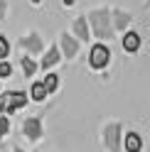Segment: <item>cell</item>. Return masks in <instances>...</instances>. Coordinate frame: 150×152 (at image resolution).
Returning a JSON list of instances; mask_svg holds the SVG:
<instances>
[{"label": "cell", "instance_id": "6", "mask_svg": "<svg viewBox=\"0 0 150 152\" xmlns=\"http://www.w3.org/2000/svg\"><path fill=\"white\" fill-rule=\"evenodd\" d=\"M17 44L25 49L27 56H37V54L44 52V39L40 37V32H27V34H22Z\"/></svg>", "mask_w": 150, "mask_h": 152}, {"label": "cell", "instance_id": "15", "mask_svg": "<svg viewBox=\"0 0 150 152\" xmlns=\"http://www.w3.org/2000/svg\"><path fill=\"white\" fill-rule=\"evenodd\" d=\"M42 86L47 88V93H54L59 88V76L54 71H44V79H42Z\"/></svg>", "mask_w": 150, "mask_h": 152}, {"label": "cell", "instance_id": "13", "mask_svg": "<svg viewBox=\"0 0 150 152\" xmlns=\"http://www.w3.org/2000/svg\"><path fill=\"white\" fill-rule=\"evenodd\" d=\"M20 69H22V76L25 79H32V76L37 74V69H40V66H37V61H35V56H22L20 59Z\"/></svg>", "mask_w": 150, "mask_h": 152}, {"label": "cell", "instance_id": "3", "mask_svg": "<svg viewBox=\"0 0 150 152\" xmlns=\"http://www.w3.org/2000/svg\"><path fill=\"white\" fill-rule=\"evenodd\" d=\"M101 142H104L106 152H123L121 142H123V125L118 120H108L101 128Z\"/></svg>", "mask_w": 150, "mask_h": 152}, {"label": "cell", "instance_id": "16", "mask_svg": "<svg viewBox=\"0 0 150 152\" xmlns=\"http://www.w3.org/2000/svg\"><path fill=\"white\" fill-rule=\"evenodd\" d=\"M10 56V42H7L5 34H0V61Z\"/></svg>", "mask_w": 150, "mask_h": 152}, {"label": "cell", "instance_id": "5", "mask_svg": "<svg viewBox=\"0 0 150 152\" xmlns=\"http://www.w3.org/2000/svg\"><path fill=\"white\" fill-rule=\"evenodd\" d=\"M22 137L27 142H40L44 137V125H42L40 115H30L22 120Z\"/></svg>", "mask_w": 150, "mask_h": 152}, {"label": "cell", "instance_id": "8", "mask_svg": "<svg viewBox=\"0 0 150 152\" xmlns=\"http://www.w3.org/2000/svg\"><path fill=\"white\" fill-rule=\"evenodd\" d=\"M62 61V54H59V47L57 44H52V47H47V49L42 52V59L37 61V66H40L42 71H49V69H54Z\"/></svg>", "mask_w": 150, "mask_h": 152}, {"label": "cell", "instance_id": "4", "mask_svg": "<svg viewBox=\"0 0 150 152\" xmlns=\"http://www.w3.org/2000/svg\"><path fill=\"white\" fill-rule=\"evenodd\" d=\"M108 64H111V47H108V42H96L89 49V66L93 71H104Z\"/></svg>", "mask_w": 150, "mask_h": 152}, {"label": "cell", "instance_id": "18", "mask_svg": "<svg viewBox=\"0 0 150 152\" xmlns=\"http://www.w3.org/2000/svg\"><path fill=\"white\" fill-rule=\"evenodd\" d=\"M10 76H12V64L7 61V59H3V61H0V81L10 79Z\"/></svg>", "mask_w": 150, "mask_h": 152}, {"label": "cell", "instance_id": "22", "mask_svg": "<svg viewBox=\"0 0 150 152\" xmlns=\"http://www.w3.org/2000/svg\"><path fill=\"white\" fill-rule=\"evenodd\" d=\"M32 3H35V5H40V0H32Z\"/></svg>", "mask_w": 150, "mask_h": 152}, {"label": "cell", "instance_id": "21", "mask_svg": "<svg viewBox=\"0 0 150 152\" xmlns=\"http://www.w3.org/2000/svg\"><path fill=\"white\" fill-rule=\"evenodd\" d=\"M64 5H74V0H64Z\"/></svg>", "mask_w": 150, "mask_h": 152}, {"label": "cell", "instance_id": "19", "mask_svg": "<svg viewBox=\"0 0 150 152\" xmlns=\"http://www.w3.org/2000/svg\"><path fill=\"white\" fill-rule=\"evenodd\" d=\"M7 20V0H0V22Z\"/></svg>", "mask_w": 150, "mask_h": 152}, {"label": "cell", "instance_id": "2", "mask_svg": "<svg viewBox=\"0 0 150 152\" xmlns=\"http://www.w3.org/2000/svg\"><path fill=\"white\" fill-rule=\"evenodd\" d=\"M27 103H30V96L25 91H0V115H15L17 110H22Z\"/></svg>", "mask_w": 150, "mask_h": 152}, {"label": "cell", "instance_id": "10", "mask_svg": "<svg viewBox=\"0 0 150 152\" xmlns=\"http://www.w3.org/2000/svg\"><path fill=\"white\" fill-rule=\"evenodd\" d=\"M121 47H123L126 54H135L140 49V34L133 32V30H126L123 37H121Z\"/></svg>", "mask_w": 150, "mask_h": 152}, {"label": "cell", "instance_id": "17", "mask_svg": "<svg viewBox=\"0 0 150 152\" xmlns=\"http://www.w3.org/2000/svg\"><path fill=\"white\" fill-rule=\"evenodd\" d=\"M7 135H10V118L0 115V140H5Z\"/></svg>", "mask_w": 150, "mask_h": 152}, {"label": "cell", "instance_id": "23", "mask_svg": "<svg viewBox=\"0 0 150 152\" xmlns=\"http://www.w3.org/2000/svg\"><path fill=\"white\" fill-rule=\"evenodd\" d=\"M145 5H148V7H150V0H145Z\"/></svg>", "mask_w": 150, "mask_h": 152}, {"label": "cell", "instance_id": "9", "mask_svg": "<svg viewBox=\"0 0 150 152\" xmlns=\"http://www.w3.org/2000/svg\"><path fill=\"white\" fill-rule=\"evenodd\" d=\"M121 150H126V152H143V137H140V132H135V130L123 132Z\"/></svg>", "mask_w": 150, "mask_h": 152}, {"label": "cell", "instance_id": "1", "mask_svg": "<svg viewBox=\"0 0 150 152\" xmlns=\"http://www.w3.org/2000/svg\"><path fill=\"white\" fill-rule=\"evenodd\" d=\"M89 22V30L96 34L99 42H111L116 37L113 25H111V10L108 7H96V10H89V15H84Z\"/></svg>", "mask_w": 150, "mask_h": 152}, {"label": "cell", "instance_id": "11", "mask_svg": "<svg viewBox=\"0 0 150 152\" xmlns=\"http://www.w3.org/2000/svg\"><path fill=\"white\" fill-rule=\"evenodd\" d=\"M71 37H76L79 42H89L91 30H89V22H86V17H84V15L71 22Z\"/></svg>", "mask_w": 150, "mask_h": 152}, {"label": "cell", "instance_id": "20", "mask_svg": "<svg viewBox=\"0 0 150 152\" xmlns=\"http://www.w3.org/2000/svg\"><path fill=\"white\" fill-rule=\"evenodd\" d=\"M12 152H25V150L22 147H12Z\"/></svg>", "mask_w": 150, "mask_h": 152}, {"label": "cell", "instance_id": "7", "mask_svg": "<svg viewBox=\"0 0 150 152\" xmlns=\"http://www.w3.org/2000/svg\"><path fill=\"white\" fill-rule=\"evenodd\" d=\"M79 39L76 37H71L69 32H64V34H59V54H62V59H67V61H71V59H76V54H79Z\"/></svg>", "mask_w": 150, "mask_h": 152}, {"label": "cell", "instance_id": "12", "mask_svg": "<svg viewBox=\"0 0 150 152\" xmlns=\"http://www.w3.org/2000/svg\"><path fill=\"white\" fill-rule=\"evenodd\" d=\"M130 12H123V10H111V25H113V32H126L128 25H130Z\"/></svg>", "mask_w": 150, "mask_h": 152}, {"label": "cell", "instance_id": "14", "mask_svg": "<svg viewBox=\"0 0 150 152\" xmlns=\"http://www.w3.org/2000/svg\"><path fill=\"white\" fill-rule=\"evenodd\" d=\"M47 88L42 86V81H35L32 86H30V101H35V103H44L47 101Z\"/></svg>", "mask_w": 150, "mask_h": 152}]
</instances>
